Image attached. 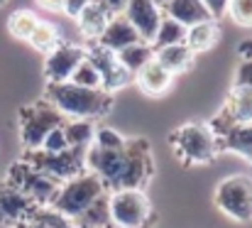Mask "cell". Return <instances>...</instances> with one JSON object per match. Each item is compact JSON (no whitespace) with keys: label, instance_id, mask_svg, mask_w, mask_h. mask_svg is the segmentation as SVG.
<instances>
[{"label":"cell","instance_id":"obj_1","mask_svg":"<svg viewBox=\"0 0 252 228\" xmlns=\"http://www.w3.org/2000/svg\"><path fill=\"white\" fill-rule=\"evenodd\" d=\"M47 101L66 120H93V118L103 115L113 103L110 93H105L103 88H81L71 81L49 83Z\"/></svg>","mask_w":252,"mask_h":228},{"label":"cell","instance_id":"obj_2","mask_svg":"<svg viewBox=\"0 0 252 228\" xmlns=\"http://www.w3.org/2000/svg\"><path fill=\"white\" fill-rule=\"evenodd\" d=\"M105 191H108V189L103 187V182L86 169L79 177H74V179H69V182H62L59 194H57L52 209L59 211L62 216H66L69 221H74V219H79V216L84 214L95 199H100Z\"/></svg>","mask_w":252,"mask_h":228},{"label":"cell","instance_id":"obj_3","mask_svg":"<svg viewBox=\"0 0 252 228\" xmlns=\"http://www.w3.org/2000/svg\"><path fill=\"white\" fill-rule=\"evenodd\" d=\"M171 148L184 164H208L218 154V138L203 123H186L171 135Z\"/></svg>","mask_w":252,"mask_h":228},{"label":"cell","instance_id":"obj_4","mask_svg":"<svg viewBox=\"0 0 252 228\" xmlns=\"http://www.w3.org/2000/svg\"><path fill=\"white\" fill-rule=\"evenodd\" d=\"M110 226L142 228L152 216V204L142 189H118L108 191Z\"/></svg>","mask_w":252,"mask_h":228},{"label":"cell","instance_id":"obj_5","mask_svg":"<svg viewBox=\"0 0 252 228\" xmlns=\"http://www.w3.org/2000/svg\"><path fill=\"white\" fill-rule=\"evenodd\" d=\"M64 123H66V118L49 101H39V103L25 108L20 113V138H22V145L27 150H39L42 140L54 128H62Z\"/></svg>","mask_w":252,"mask_h":228},{"label":"cell","instance_id":"obj_6","mask_svg":"<svg viewBox=\"0 0 252 228\" xmlns=\"http://www.w3.org/2000/svg\"><path fill=\"white\" fill-rule=\"evenodd\" d=\"M216 206L233 221L248 224L252 221V177L233 174L223 179L216 189Z\"/></svg>","mask_w":252,"mask_h":228},{"label":"cell","instance_id":"obj_7","mask_svg":"<svg viewBox=\"0 0 252 228\" xmlns=\"http://www.w3.org/2000/svg\"><path fill=\"white\" fill-rule=\"evenodd\" d=\"M7 182L12 187H17L27 199H32L34 206H52L59 194V187H62L59 179L30 167L27 162H17L15 167H10Z\"/></svg>","mask_w":252,"mask_h":228},{"label":"cell","instance_id":"obj_8","mask_svg":"<svg viewBox=\"0 0 252 228\" xmlns=\"http://www.w3.org/2000/svg\"><path fill=\"white\" fill-rule=\"evenodd\" d=\"M30 167L59 179V182H69L74 177H79L86 172V150H69L64 152H42V150H27L25 159Z\"/></svg>","mask_w":252,"mask_h":228},{"label":"cell","instance_id":"obj_9","mask_svg":"<svg viewBox=\"0 0 252 228\" xmlns=\"http://www.w3.org/2000/svg\"><path fill=\"white\" fill-rule=\"evenodd\" d=\"M250 123H252V88L235 86L233 93H230V101L225 103V108L220 111V115L208 128L218 138V135H223L233 125H250Z\"/></svg>","mask_w":252,"mask_h":228},{"label":"cell","instance_id":"obj_10","mask_svg":"<svg viewBox=\"0 0 252 228\" xmlns=\"http://www.w3.org/2000/svg\"><path fill=\"white\" fill-rule=\"evenodd\" d=\"M86 59V49L76 44H57L44 62V76L49 83H64L69 81L74 69Z\"/></svg>","mask_w":252,"mask_h":228},{"label":"cell","instance_id":"obj_11","mask_svg":"<svg viewBox=\"0 0 252 228\" xmlns=\"http://www.w3.org/2000/svg\"><path fill=\"white\" fill-rule=\"evenodd\" d=\"M123 15L135 27V32L140 35V39L147 42V44H152V39L157 35V27L162 22V7L155 0H127Z\"/></svg>","mask_w":252,"mask_h":228},{"label":"cell","instance_id":"obj_12","mask_svg":"<svg viewBox=\"0 0 252 228\" xmlns=\"http://www.w3.org/2000/svg\"><path fill=\"white\" fill-rule=\"evenodd\" d=\"M34 209L37 206L32 204V199H27L17 187H12L10 182L0 184V224L17 226V224L27 221Z\"/></svg>","mask_w":252,"mask_h":228},{"label":"cell","instance_id":"obj_13","mask_svg":"<svg viewBox=\"0 0 252 228\" xmlns=\"http://www.w3.org/2000/svg\"><path fill=\"white\" fill-rule=\"evenodd\" d=\"M86 57L95 64V69H98V74H100V81H103V91H105V93L123 88V86L132 78V76L120 67V62L115 59L113 52H108V49H103V47H98V44H95L91 52H86Z\"/></svg>","mask_w":252,"mask_h":228},{"label":"cell","instance_id":"obj_14","mask_svg":"<svg viewBox=\"0 0 252 228\" xmlns=\"http://www.w3.org/2000/svg\"><path fill=\"white\" fill-rule=\"evenodd\" d=\"M137 42H142V39L135 32V27L125 20V15H113L108 20V25L103 27L100 37L95 39L98 47H103V49H108L113 54L120 52V49H125V47H130V44H137Z\"/></svg>","mask_w":252,"mask_h":228},{"label":"cell","instance_id":"obj_15","mask_svg":"<svg viewBox=\"0 0 252 228\" xmlns=\"http://www.w3.org/2000/svg\"><path fill=\"white\" fill-rule=\"evenodd\" d=\"M162 15H167L171 20H176L179 25L184 27H193L198 22H206V20H213L211 12L206 10V5L201 0H167L162 5Z\"/></svg>","mask_w":252,"mask_h":228},{"label":"cell","instance_id":"obj_16","mask_svg":"<svg viewBox=\"0 0 252 228\" xmlns=\"http://www.w3.org/2000/svg\"><path fill=\"white\" fill-rule=\"evenodd\" d=\"M135 81H137V86H140L147 96H162L169 86H171L174 76L169 74L167 69L152 57V59L135 74Z\"/></svg>","mask_w":252,"mask_h":228},{"label":"cell","instance_id":"obj_17","mask_svg":"<svg viewBox=\"0 0 252 228\" xmlns=\"http://www.w3.org/2000/svg\"><path fill=\"white\" fill-rule=\"evenodd\" d=\"M218 150H230L252 162V123L233 125L223 135H218Z\"/></svg>","mask_w":252,"mask_h":228},{"label":"cell","instance_id":"obj_18","mask_svg":"<svg viewBox=\"0 0 252 228\" xmlns=\"http://www.w3.org/2000/svg\"><path fill=\"white\" fill-rule=\"evenodd\" d=\"M155 59L174 76V74L186 72L191 67L193 52L186 47V42H181V44H169V47H162V49H155Z\"/></svg>","mask_w":252,"mask_h":228},{"label":"cell","instance_id":"obj_19","mask_svg":"<svg viewBox=\"0 0 252 228\" xmlns=\"http://www.w3.org/2000/svg\"><path fill=\"white\" fill-rule=\"evenodd\" d=\"M218 37H220V30H218L216 20H206V22H198L186 30V47L193 54H198V52L211 49L218 42Z\"/></svg>","mask_w":252,"mask_h":228},{"label":"cell","instance_id":"obj_20","mask_svg":"<svg viewBox=\"0 0 252 228\" xmlns=\"http://www.w3.org/2000/svg\"><path fill=\"white\" fill-rule=\"evenodd\" d=\"M152 57H155V49H152V44H147V42H137V44H130V47L115 52V59L120 62V67L130 76L137 74Z\"/></svg>","mask_w":252,"mask_h":228},{"label":"cell","instance_id":"obj_21","mask_svg":"<svg viewBox=\"0 0 252 228\" xmlns=\"http://www.w3.org/2000/svg\"><path fill=\"white\" fill-rule=\"evenodd\" d=\"M62 130H64L66 145L74 148V150H86V148L93 145V138H95L93 120H66L62 125Z\"/></svg>","mask_w":252,"mask_h":228},{"label":"cell","instance_id":"obj_22","mask_svg":"<svg viewBox=\"0 0 252 228\" xmlns=\"http://www.w3.org/2000/svg\"><path fill=\"white\" fill-rule=\"evenodd\" d=\"M74 228H110V211H108V191L95 199L79 219L71 221Z\"/></svg>","mask_w":252,"mask_h":228},{"label":"cell","instance_id":"obj_23","mask_svg":"<svg viewBox=\"0 0 252 228\" xmlns=\"http://www.w3.org/2000/svg\"><path fill=\"white\" fill-rule=\"evenodd\" d=\"M108 20H110V15H108L100 5H95V2H91L84 12L76 17L81 32H84L88 39H93V42L100 37V32H103V27L108 25Z\"/></svg>","mask_w":252,"mask_h":228},{"label":"cell","instance_id":"obj_24","mask_svg":"<svg viewBox=\"0 0 252 228\" xmlns=\"http://www.w3.org/2000/svg\"><path fill=\"white\" fill-rule=\"evenodd\" d=\"M186 30L184 25H179L176 20H171L167 15H162V22L157 27V35L152 39V49H162V47H169V44H181L186 42Z\"/></svg>","mask_w":252,"mask_h":228},{"label":"cell","instance_id":"obj_25","mask_svg":"<svg viewBox=\"0 0 252 228\" xmlns=\"http://www.w3.org/2000/svg\"><path fill=\"white\" fill-rule=\"evenodd\" d=\"M34 49H39V52H52L57 44H59V30L52 25V22H37V27H34V32L30 35V39H27Z\"/></svg>","mask_w":252,"mask_h":228},{"label":"cell","instance_id":"obj_26","mask_svg":"<svg viewBox=\"0 0 252 228\" xmlns=\"http://www.w3.org/2000/svg\"><path fill=\"white\" fill-rule=\"evenodd\" d=\"M37 22H39V17H37L34 12H30V10H17V12L10 17L7 27H10V32H12L17 39H30V35L34 32Z\"/></svg>","mask_w":252,"mask_h":228},{"label":"cell","instance_id":"obj_27","mask_svg":"<svg viewBox=\"0 0 252 228\" xmlns=\"http://www.w3.org/2000/svg\"><path fill=\"white\" fill-rule=\"evenodd\" d=\"M71 83H76V86H81V88H103V81H100V74H98V69H95V64L86 57L84 62L74 69V74L69 78Z\"/></svg>","mask_w":252,"mask_h":228},{"label":"cell","instance_id":"obj_28","mask_svg":"<svg viewBox=\"0 0 252 228\" xmlns=\"http://www.w3.org/2000/svg\"><path fill=\"white\" fill-rule=\"evenodd\" d=\"M230 20L240 27H252V0H228Z\"/></svg>","mask_w":252,"mask_h":228},{"label":"cell","instance_id":"obj_29","mask_svg":"<svg viewBox=\"0 0 252 228\" xmlns=\"http://www.w3.org/2000/svg\"><path fill=\"white\" fill-rule=\"evenodd\" d=\"M93 145L95 148H108V150H120V148L127 145V140L118 130H113V128H95Z\"/></svg>","mask_w":252,"mask_h":228},{"label":"cell","instance_id":"obj_30","mask_svg":"<svg viewBox=\"0 0 252 228\" xmlns=\"http://www.w3.org/2000/svg\"><path fill=\"white\" fill-rule=\"evenodd\" d=\"M42 152H64L69 150V145H66V138H64V130L62 128H54L44 140H42Z\"/></svg>","mask_w":252,"mask_h":228},{"label":"cell","instance_id":"obj_31","mask_svg":"<svg viewBox=\"0 0 252 228\" xmlns=\"http://www.w3.org/2000/svg\"><path fill=\"white\" fill-rule=\"evenodd\" d=\"M235 86H245V88H252V57H248V59H245V62L238 67Z\"/></svg>","mask_w":252,"mask_h":228},{"label":"cell","instance_id":"obj_32","mask_svg":"<svg viewBox=\"0 0 252 228\" xmlns=\"http://www.w3.org/2000/svg\"><path fill=\"white\" fill-rule=\"evenodd\" d=\"M91 2H93V0H64V7H62V10H64L69 17H79Z\"/></svg>","mask_w":252,"mask_h":228},{"label":"cell","instance_id":"obj_33","mask_svg":"<svg viewBox=\"0 0 252 228\" xmlns=\"http://www.w3.org/2000/svg\"><path fill=\"white\" fill-rule=\"evenodd\" d=\"M95 5H100L110 17L113 15H123V10H125V5H127V0H93Z\"/></svg>","mask_w":252,"mask_h":228},{"label":"cell","instance_id":"obj_34","mask_svg":"<svg viewBox=\"0 0 252 228\" xmlns=\"http://www.w3.org/2000/svg\"><path fill=\"white\" fill-rule=\"evenodd\" d=\"M201 2L206 5V10L211 12L213 20L220 17V15H225V10H228V0H201Z\"/></svg>","mask_w":252,"mask_h":228},{"label":"cell","instance_id":"obj_35","mask_svg":"<svg viewBox=\"0 0 252 228\" xmlns=\"http://www.w3.org/2000/svg\"><path fill=\"white\" fill-rule=\"evenodd\" d=\"M34 2L44 10H62L64 7V0H34Z\"/></svg>","mask_w":252,"mask_h":228},{"label":"cell","instance_id":"obj_36","mask_svg":"<svg viewBox=\"0 0 252 228\" xmlns=\"http://www.w3.org/2000/svg\"><path fill=\"white\" fill-rule=\"evenodd\" d=\"M15 228H44V226H39V224H32V221H22V224H17Z\"/></svg>","mask_w":252,"mask_h":228},{"label":"cell","instance_id":"obj_37","mask_svg":"<svg viewBox=\"0 0 252 228\" xmlns=\"http://www.w3.org/2000/svg\"><path fill=\"white\" fill-rule=\"evenodd\" d=\"M243 49H245V52H248V49H250V52H252V44H245V47H243ZM250 57H252V54H250Z\"/></svg>","mask_w":252,"mask_h":228},{"label":"cell","instance_id":"obj_38","mask_svg":"<svg viewBox=\"0 0 252 228\" xmlns=\"http://www.w3.org/2000/svg\"><path fill=\"white\" fill-rule=\"evenodd\" d=\"M155 2H157V5H159V7H162V5H164V2H167V0H155Z\"/></svg>","mask_w":252,"mask_h":228},{"label":"cell","instance_id":"obj_39","mask_svg":"<svg viewBox=\"0 0 252 228\" xmlns=\"http://www.w3.org/2000/svg\"><path fill=\"white\" fill-rule=\"evenodd\" d=\"M0 2H5V0H0Z\"/></svg>","mask_w":252,"mask_h":228}]
</instances>
